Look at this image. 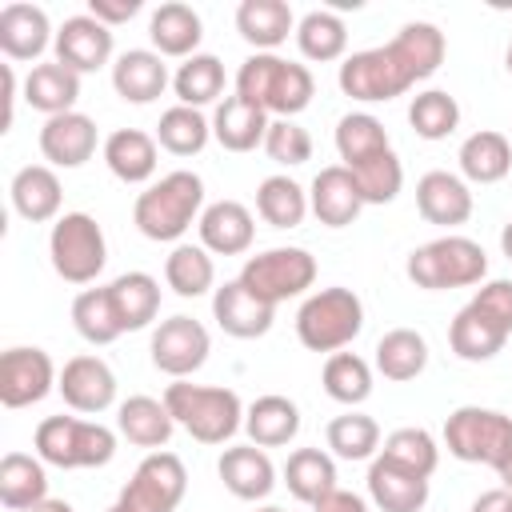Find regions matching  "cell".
<instances>
[{
    "label": "cell",
    "mask_w": 512,
    "mask_h": 512,
    "mask_svg": "<svg viewBox=\"0 0 512 512\" xmlns=\"http://www.w3.org/2000/svg\"><path fill=\"white\" fill-rule=\"evenodd\" d=\"M444 52H448V40L436 24L428 20H412L404 24L388 44L380 48H364V52H352L344 64H340V92L360 100V104H380V100H396L404 96L412 84L428 80L440 64H444Z\"/></svg>",
    "instance_id": "obj_1"
},
{
    "label": "cell",
    "mask_w": 512,
    "mask_h": 512,
    "mask_svg": "<svg viewBox=\"0 0 512 512\" xmlns=\"http://www.w3.org/2000/svg\"><path fill=\"white\" fill-rule=\"evenodd\" d=\"M200 212H204V180L188 168H176L136 196L132 224L148 240L168 244V240H180L192 224H200Z\"/></svg>",
    "instance_id": "obj_2"
},
{
    "label": "cell",
    "mask_w": 512,
    "mask_h": 512,
    "mask_svg": "<svg viewBox=\"0 0 512 512\" xmlns=\"http://www.w3.org/2000/svg\"><path fill=\"white\" fill-rule=\"evenodd\" d=\"M236 96H244L248 104L272 112L276 120H292L296 112H304L312 104L316 80L296 60H284L276 52H256L236 72Z\"/></svg>",
    "instance_id": "obj_3"
},
{
    "label": "cell",
    "mask_w": 512,
    "mask_h": 512,
    "mask_svg": "<svg viewBox=\"0 0 512 512\" xmlns=\"http://www.w3.org/2000/svg\"><path fill=\"white\" fill-rule=\"evenodd\" d=\"M512 336V280H488L452 320L448 344L460 360H492Z\"/></svg>",
    "instance_id": "obj_4"
},
{
    "label": "cell",
    "mask_w": 512,
    "mask_h": 512,
    "mask_svg": "<svg viewBox=\"0 0 512 512\" xmlns=\"http://www.w3.org/2000/svg\"><path fill=\"white\" fill-rule=\"evenodd\" d=\"M164 404H168L172 420L200 444H224L244 424V404L232 388L176 380L164 388Z\"/></svg>",
    "instance_id": "obj_5"
},
{
    "label": "cell",
    "mask_w": 512,
    "mask_h": 512,
    "mask_svg": "<svg viewBox=\"0 0 512 512\" xmlns=\"http://www.w3.org/2000/svg\"><path fill=\"white\" fill-rule=\"evenodd\" d=\"M32 444L36 456L56 468H104L116 456V432L80 416H44Z\"/></svg>",
    "instance_id": "obj_6"
},
{
    "label": "cell",
    "mask_w": 512,
    "mask_h": 512,
    "mask_svg": "<svg viewBox=\"0 0 512 512\" xmlns=\"http://www.w3.org/2000/svg\"><path fill=\"white\" fill-rule=\"evenodd\" d=\"M404 272L416 288H428V292L468 288V284H480L488 276V256L468 236H436V240L412 248Z\"/></svg>",
    "instance_id": "obj_7"
},
{
    "label": "cell",
    "mask_w": 512,
    "mask_h": 512,
    "mask_svg": "<svg viewBox=\"0 0 512 512\" xmlns=\"http://www.w3.org/2000/svg\"><path fill=\"white\" fill-rule=\"evenodd\" d=\"M364 328V304L352 288H320L296 312V336L308 352H340Z\"/></svg>",
    "instance_id": "obj_8"
},
{
    "label": "cell",
    "mask_w": 512,
    "mask_h": 512,
    "mask_svg": "<svg viewBox=\"0 0 512 512\" xmlns=\"http://www.w3.org/2000/svg\"><path fill=\"white\" fill-rule=\"evenodd\" d=\"M48 256H52V268H56L60 280H68V284H92L104 272V260H108L104 228L88 212H64L52 224Z\"/></svg>",
    "instance_id": "obj_9"
},
{
    "label": "cell",
    "mask_w": 512,
    "mask_h": 512,
    "mask_svg": "<svg viewBox=\"0 0 512 512\" xmlns=\"http://www.w3.org/2000/svg\"><path fill=\"white\" fill-rule=\"evenodd\" d=\"M512 444V416L480 404H464L444 420V448L464 464L496 468Z\"/></svg>",
    "instance_id": "obj_10"
},
{
    "label": "cell",
    "mask_w": 512,
    "mask_h": 512,
    "mask_svg": "<svg viewBox=\"0 0 512 512\" xmlns=\"http://www.w3.org/2000/svg\"><path fill=\"white\" fill-rule=\"evenodd\" d=\"M236 280L276 308L316 284V256L308 248H268L260 256H248Z\"/></svg>",
    "instance_id": "obj_11"
},
{
    "label": "cell",
    "mask_w": 512,
    "mask_h": 512,
    "mask_svg": "<svg viewBox=\"0 0 512 512\" xmlns=\"http://www.w3.org/2000/svg\"><path fill=\"white\" fill-rule=\"evenodd\" d=\"M184 488H188L184 460L176 452L156 448L140 460L132 480L120 488L116 508L120 512H176V504L184 500Z\"/></svg>",
    "instance_id": "obj_12"
},
{
    "label": "cell",
    "mask_w": 512,
    "mask_h": 512,
    "mask_svg": "<svg viewBox=\"0 0 512 512\" xmlns=\"http://www.w3.org/2000/svg\"><path fill=\"white\" fill-rule=\"evenodd\" d=\"M148 352H152V364H156L164 376L184 380V376H192V372L208 360L212 340H208V328H204L200 320H192V316H168V320H160V328L152 332Z\"/></svg>",
    "instance_id": "obj_13"
},
{
    "label": "cell",
    "mask_w": 512,
    "mask_h": 512,
    "mask_svg": "<svg viewBox=\"0 0 512 512\" xmlns=\"http://www.w3.org/2000/svg\"><path fill=\"white\" fill-rule=\"evenodd\" d=\"M56 368H52V356L44 348H8L0 356V404L4 408H28V404H40L52 388H56Z\"/></svg>",
    "instance_id": "obj_14"
},
{
    "label": "cell",
    "mask_w": 512,
    "mask_h": 512,
    "mask_svg": "<svg viewBox=\"0 0 512 512\" xmlns=\"http://www.w3.org/2000/svg\"><path fill=\"white\" fill-rule=\"evenodd\" d=\"M52 44H56V60L84 76V72H96V68L108 64V56H112V28L100 24L96 16L80 12V16H68L60 24Z\"/></svg>",
    "instance_id": "obj_15"
},
{
    "label": "cell",
    "mask_w": 512,
    "mask_h": 512,
    "mask_svg": "<svg viewBox=\"0 0 512 512\" xmlns=\"http://www.w3.org/2000/svg\"><path fill=\"white\" fill-rule=\"evenodd\" d=\"M56 392L72 412H104L116 400V376L100 356H72L60 368Z\"/></svg>",
    "instance_id": "obj_16"
},
{
    "label": "cell",
    "mask_w": 512,
    "mask_h": 512,
    "mask_svg": "<svg viewBox=\"0 0 512 512\" xmlns=\"http://www.w3.org/2000/svg\"><path fill=\"white\" fill-rule=\"evenodd\" d=\"M212 316H216V324H220L228 336H236V340H256V336H264V332L272 328L276 308H272L268 300H260L256 292H248L240 280H224V284L216 288V296H212Z\"/></svg>",
    "instance_id": "obj_17"
},
{
    "label": "cell",
    "mask_w": 512,
    "mask_h": 512,
    "mask_svg": "<svg viewBox=\"0 0 512 512\" xmlns=\"http://www.w3.org/2000/svg\"><path fill=\"white\" fill-rule=\"evenodd\" d=\"M40 152L56 168H80L96 152V120L84 112H60L48 116L40 128Z\"/></svg>",
    "instance_id": "obj_18"
},
{
    "label": "cell",
    "mask_w": 512,
    "mask_h": 512,
    "mask_svg": "<svg viewBox=\"0 0 512 512\" xmlns=\"http://www.w3.org/2000/svg\"><path fill=\"white\" fill-rule=\"evenodd\" d=\"M308 208L316 212L320 224L344 228V224H352L360 216L364 196H360V188H356V180H352V172L344 164H328V168L316 172V180L308 188Z\"/></svg>",
    "instance_id": "obj_19"
},
{
    "label": "cell",
    "mask_w": 512,
    "mask_h": 512,
    "mask_svg": "<svg viewBox=\"0 0 512 512\" xmlns=\"http://www.w3.org/2000/svg\"><path fill=\"white\" fill-rule=\"evenodd\" d=\"M416 208L428 224H440V228H456L472 216V192L460 176L444 172V168H432L416 180Z\"/></svg>",
    "instance_id": "obj_20"
},
{
    "label": "cell",
    "mask_w": 512,
    "mask_h": 512,
    "mask_svg": "<svg viewBox=\"0 0 512 512\" xmlns=\"http://www.w3.org/2000/svg\"><path fill=\"white\" fill-rule=\"evenodd\" d=\"M48 40L56 36H52L44 8L24 4V0H12L0 8V52L8 60H36L48 48Z\"/></svg>",
    "instance_id": "obj_21"
},
{
    "label": "cell",
    "mask_w": 512,
    "mask_h": 512,
    "mask_svg": "<svg viewBox=\"0 0 512 512\" xmlns=\"http://www.w3.org/2000/svg\"><path fill=\"white\" fill-rule=\"evenodd\" d=\"M112 88L128 104H152L168 88V64L152 48H128L112 64Z\"/></svg>",
    "instance_id": "obj_22"
},
{
    "label": "cell",
    "mask_w": 512,
    "mask_h": 512,
    "mask_svg": "<svg viewBox=\"0 0 512 512\" xmlns=\"http://www.w3.org/2000/svg\"><path fill=\"white\" fill-rule=\"evenodd\" d=\"M200 244L216 256H240L252 248V236H256V224H252V212L240 204V200H216L200 212Z\"/></svg>",
    "instance_id": "obj_23"
},
{
    "label": "cell",
    "mask_w": 512,
    "mask_h": 512,
    "mask_svg": "<svg viewBox=\"0 0 512 512\" xmlns=\"http://www.w3.org/2000/svg\"><path fill=\"white\" fill-rule=\"evenodd\" d=\"M216 472H220L224 488H228L236 500H264V496L276 488V468H272L268 452L256 448V444L224 448Z\"/></svg>",
    "instance_id": "obj_24"
},
{
    "label": "cell",
    "mask_w": 512,
    "mask_h": 512,
    "mask_svg": "<svg viewBox=\"0 0 512 512\" xmlns=\"http://www.w3.org/2000/svg\"><path fill=\"white\" fill-rule=\"evenodd\" d=\"M268 124H272L268 112L248 104L244 96H224L216 104V112H212V136L228 152H252L256 144H264Z\"/></svg>",
    "instance_id": "obj_25"
},
{
    "label": "cell",
    "mask_w": 512,
    "mask_h": 512,
    "mask_svg": "<svg viewBox=\"0 0 512 512\" xmlns=\"http://www.w3.org/2000/svg\"><path fill=\"white\" fill-rule=\"evenodd\" d=\"M48 500V472L28 452H4L0 460V504L8 512H32Z\"/></svg>",
    "instance_id": "obj_26"
},
{
    "label": "cell",
    "mask_w": 512,
    "mask_h": 512,
    "mask_svg": "<svg viewBox=\"0 0 512 512\" xmlns=\"http://www.w3.org/2000/svg\"><path fill=\"white\" fill-rule=\"evenodd\" d=\"M368 496L380 512H420L428 504V480L376 456L368 468Z\"/></svg>",
    "instance_id": "obj_27"
},
{
    "label": "cell",
    "mask_w": 512,
    "mask_h": 512,
    "mask_svg": "<svg viewBox=\"0 0 512 512\" xmlns=\"http://www.w3.org/2000/svg\"><path fill=\"white\" fill-rule=\"evenodd\" d=\"M236 32L256 48V52H272L288 40V32H296V16L284 0H240L236 8Z\"/></svg>",
    "instance_id": "obj_28"
},
{
    "label": "cell",
    "mask_w": 512,
    "mask_h": 512,
    "mask_svg": "<svg viewBox=\"0 0 512 512\" xmlns=\"http://www.w3.org/2000/svg\"><path fill=\"white\" fill-rule=\"evenodd\" d=\"M8 196H12V208H16L24 220H32V224L52 220V216L60 212V200H64L60 176H56L48 164H24V168L12 176Z\"/></svg>",
    "instance_id": "obj_29"
},
{
    "label": "cell",
    "mask_w": 512,
    "mask_h": 512,
    "mask_svg": "<svg viewBox=\"0 0 512 512\" xmlns=\"http://www.w3.org/2000/svg\"><path fill=\"white\" fill-rule=\"evenodd\" d=\"M148 36H152V44H156L160 56H184L188 60V56H196V44L204 36V24H200V16H196L192 4L168 0V4H160L152 12Z\"/></svg>",
    "instance_id": "obj_30"
},
{
    "label": "cell",
    "mask_w": 512,
    "mask_h": 512,
    "mask_svg": "<svg viewBox=\"0 0 512 512\" xmlns=\"http://www.w3.org/2000/svg\"><path fill=\"white\" fill-rule=\"evenodd\" d=\"M156 136L140 132V128H116L104 140V164L112 168L116 180L124 184H144L156 172Z\"/></svg>",
    "instance_id": "obj_31"
},
{
    "label": "cell",
    "mask_w": 512,
    "mask_h": 512,
    "mask_svg": "<svg viewBox=\"0 0 512 512\" xmlns=\"http://www.w3.org/2000/svg\"><path fill=\"white\" fill-rule=\"evenodd\" d=\"M24 100L44 112V116H60L72 112V104L80 100V72L64 68L60 60L52 64H32V72L24 76Z\"/></svg>",
    "instance_id": "obj_32"
},
{
    "label": "cell",
    "mask_w": 512,
    "mask_h": 512,
    "mask_svg": "<svg viewBox=\"0 0 512 512\" xmlns=\"http://www.w3.org/2000/svg\"><path fill=\"white\" fill-rule=\"evenodd\" d=\"M108 296H112V308H116V320L124 332H136V328H148L160 312V284L156 276L148 272H124L108 284Z\"/></svg>",
    "instance_id": "obj_33"
},
{
    "label": "cell",
    "mask_w": 512,
    "mask_h": 512,
    "mask_svg": "<svg viewBox=\"0 0 512 512\" xmlns=\"http://www.w3.org/2000/svg\"><path fill=\"white\" fill-rule=\"evenodd\" d=\"M244 432L252 436L256 448H280V444H288L300 432V408L288 396L268 392V396H260V400L248 404Z\"/></svg>",
    "instance_id": "obj_34"
},
{
    "label": "cell",
    "mask_w": 512,
    "mask_h": 512,
    "mask_svg": "<svg viewBox=\"0 0 512 512\" xmlns=\"http://www.w3.org/2000/svg\"><path fill=\"white\" fill-rule=\"evenodd\" d=\"M116 428L120 436H128V444L136 448H164L176 420L168 412L164 400H152V396H128L116 412Z\"/></svg>",
    "instance_id": "obj_35"
},
{
    "label": "cell",
    "mask_w": 512,
    "mask_h": 512,
    "mask_svg": "<svg viewBox=\"0 0 512 512\" xmlns=\"http://www.w3.org/2000/svg\"><path fill=\"white\" fill-rule=\"evenodd\" d=\"M460 172L476 184H496L512 172V140L496 128H480L460 144Z\"/></svg>",
    "instance_id": "obj_36"
},
{
    "label": "cell",
    "mask_w": 512,
    "mask_h": 512,
    "mask_svg": "<svg viewBox=\"0 0 512 512\" xmlns=\"http://www.w3.org/2000/svg\"><path fill=\"white\" fill-rule=\"evenodd\" d=\"M284 484L300 504H320L328 492H336V464L320 448H296L284 464Z\"/></svg>",
    "instance_id": "obj_37"
},
{
    "label": "cell",
    "mask_w": 512,
    "mask_h": 512,
    "mask_svg": "<svg viewBox=\"0 0 512 512\" xmlns=\"http://www.w3.org/2000/svg\"><path fill=\"white\" fill-rule=\"evenodd\" d=\"M336 152H340L344 168H356V164H368V160L392 152V144H388L384 124L372 112H348L336 124Z\"/></svg>",
    "instance_id": "obj_38"
},
{
    "label": "cell",
    "mask_w": 512,
    "mask_h": 512,
    "mask_svg": "<svg viewBox=\"0 0 512 512\" xmlns=\"http://www.w3.org/2000/svg\"><path fill=\"white\" fill-rule=\"evenodd\" d=\"M428 364V340L416 328H392L376 340V368L384 380H416Z\"/></svg>",
    "instance_id": "obj_39"
},
{
    "label": "cell",
    "mask_w": 512,
    "mask_h": 512,
    "mask_svg": "<svg viewBox=\"0 0 512 512\" xmlns=\"http://www.w3.org/2000/svg\"><path fill=\"white\" fill-rule=\"evenodd\" d=\"M296 44L308 60L316 64H328V60H340L344 48H348V28L344 20L332 12V8H312L300 16L296 24Z\"/></svg>",
    "instance_id": "obj_40"
},
{
    "label": "cell",
    "mask_w": 512,
    "mask_h": 512,
    "mask_svg": "<svg viewBox=\"0 0 512 512\" xmlns=\"http://www.w3.org/2000/svg\"><path fill=\"white\" fill-rule=\"evenodd\" d=\"M164 280L176 296H204L216 284V264L204 244H176L164 260Z\"/></svg>",
    "instance_id": "obj_41"
},
{
    "label": "cell",
    "mask_w": 512,
    "mask_h": 512,
    "mask_svg": "<svg viewBox=\"0 0 512 512\" xmlns=\"http://www.w3.org/2000/svg\"><path fill=\"white\" fill-rule=\"evenodd\" d=\"M172 88H176L180 104L204 108V104L220 100V92H224V64H220L212 52H196V56H188V60L176 68Z\"/></svg>",
    "instance_id": "obj_42"
},
{
    "label": "cell",
    "mask_w": 512,
    "mask_h": 512,
    "mask_svg": "<svg viewBox=\"0 0 512 512\" xmlns=\"http://www.w3.org/2000/svg\"><path fill=\"white\" fill-rule=\"evenodd\" d=\"M212 136V124L204 120L200 108H188V104H172L160 124H156V144L172 156H196Z\"/></svg>",
    "instance_id": "obj_43"
},
{
    "label": "cell",
    "mask_w": 512,
    "mask_h": 512,
    "mask_svg": "<svg viewBox=\"0 0 512 512\" xmlns=\"http://www.w3.org/2000/svg\"><path fill=\"white\" fill-rule=\"evenodd\" d=\"M320 380H324V392L336 400V404H364L368 396H372V368H368V360L364 356H356V352H332L328 360H324V372H320Z\"/></svg>",
    "instance_id": "obj_44"
},
{
    "label": "cell",
    "mask_w": 512,
    "mask_h": 512,
    "mask_svg": "<svg viewBox=\"0 0 512 512\" xmlns=\"http://www.w3.org/2000/svg\"><path fill=\"white\" fill-rule=\"evenodd\" d=\"M256 212L272 228H296L308 216V192L292 176H268L256 188Z\"/></svg>",
    "instance_id": "obj_45"
},
{
    "label": "cell",
    "mask_w": 512,
    "mask_h": 512,
    "mask_svg": "<svg viewBox=\"0 0 512 512\" xmlns=\"http://www.w3.org/2000/svg\"><path fill=\"white\" fill-rule=\"evenodd\" d=\"M408 124L420 140H444L456 132L460 124V104L452 92L444 88H428V92H416L412 104H408Z\"/></svg>",
    "instance_id": "obj_46"
},
{
    "label": "cell",
    "mask_w": 512,
    "mask_h": 512,
    "mask_svg": "<svg viewBox=\"0 0 512 512\" xmlns=\"http://www.w3.org/2000/svg\"><path fill=\"white\" fill-rule=\"evenodd\" d=\"M380 460H388V464H396V468L428 480L436 472V464H440V448H436L432 432H424V428H396L384 440Z\"/></svg>",
    "instance_id": "obj_47"
},
{
    "label": "cell",
    "mask_w": 512,
    "mask_h": 512,
    "mask_svg": "<svg viewBox=\"0 0 512 512\" xmlns=\"http://www.w3.org/2000/svg\"><path fill=\"white\" fill-rule=\"evenodd\" d=\"M72 324H76V332H80L88 344H112V340L124 332L120 320H116L108 284H104V288H84V292L72 300Z\"/></svg>",
    "instance_id": "obj_48"
},
{
    "label": "cell",
    "mask_w": 512,
    "mask_h": 512,
    "mask_svg": "<svg viewBox=\"0 0 512 512\" xmlns=\"http://www.w3.org/2000/svg\"><path fill=\"white\" fill-rule=\"evenodd\" d=\"M324 440L340 460H368L380 448V424L364 412H344V416L328 420Z\"/></svg>",
    "instance_id": "obj_49"
},
{
    "label": "cell",
    "mask_w": 512,
    "mask_h": 512,
    "mask_svg": "<svg viewBox=\"0 0 512 512\" xmlns=\"http://www.w3.org/2000/svg\"><path fill=\"white\" fill-rule=\"evenodd\" d=\"M348 172H352V180H356L364 204H392V200L400 196L404 168H400L396 152H384V156H376V160H368V164H356V168H348Z\"/></svg>",
    "instance_id": "obj_50"
},
{
    "label": "cell",
    "mask_w": 512,
    "mask_h": 512,
    "mask_svg": "<svg viewBox=\"0 0 512 512\" xmlns=\"http://www.w3.org/2000/svg\"><path fill=\"white\" fill-rule=\"evenodd\" d=\"M264 152L276 164L296 168V164H308L312 160V136L296 120H272L268 124V136H264Z\"/></svg>",
    "instance_id": "obj_51"
},
{
    "label": "cell",
    "mask_w": 512,
    "mask_h": 512,
    "mask_svg": "<svg viewBox=\"0 0 512 512\" xmlns=\"http://www.w3.org/2000/svg\"><path fill=\"white\" fill-rule=\"evenodd\" d=\"M140 12V0H88V16H96L100 24H124Z\"/></svg>",
    "instance_id": "obj_52"
},
{
    "label": "cell",
    "mask_w": 512,
    "mask_h": 512,
    "mask_svg": "<svg viewBox=\"0 0 512 512\" xmlns=\"http://www.w3.org/2000/svg\"><path fill=\"white\" fill-rule=\"evenodd\" d=\"M312 512H368V500L356 496V492H348V488H336L320 504H312Z\"/></svg>",
    "instance_id": "obj_53"
},
{
    "label": "cell",
    "mask_w": 512,
    "mask_h": 512,
    "mask_svg": "<svg viewBox=\"0 0 512 512\" xmlns=\"http://www.w3.org/2000/svg\"><path fill=\"white\" fill-rule=\"evenodd\" d=\"M0 80H4V120H0V132H8L12 120H16V72H12V64H0Z\"/></svg>",
    "instance_id": "obj_54"
},
{
    "label": "cell",
    "mask_w": 512,
    "mask_h": 512,
    "mask_svg": "<svg viewBox=\"0 0 512 512\" xmlns=\"http://www.w3.org/2000/svg\"><path fill=\"white\" fill-rule=\"evenodd\" d=\"M472 512H512V492L508 488H492V492L472 500Z\"/></svg>",
    "instance_id": "obj_55"
},
{
    "label": "cell",
    "mask_w": 512,
    "mask_h": 512,
    "mask_svg": "<svg viewBox=\"0 0 512 512\" xmlns=\"http://www.w3.org/2000/svg\"><path fill=\"white\" fill-rule=\"evenodd\" d=\"M496 476H500V488H508V492H512V444H508L504 460L496 464Z\"/></svg>",
    "instance_id": "obj_56"
},
{
    "label": "cell",
    "mask_w": 512,
    "mask_h": 512,
    "mask_svg": "<svg viewBox=\"0 0 512 512\" xmlns=\"http://www.w3.org/2000/svg\"><path fill=\"white\" fill-rule=\"evenodd\" d=\"M32 512H76V508H72L68 500H52V496H48V500H44V504H36Z\"/></svg>",
    "instance_id": "obj_57"
},
{
    "label": "cell",
    "mask_w": 512,
    "mask_h": 512,
    "mask_svg": "<svg viewBox=\"0 0 512 512\" xmlns=\"http://www.w3.org/2000/svg\"><path fill=\"white\" fill-rule=\"evenodd\" d=\"M500 248H504V256L512 260V220L504 224V232H500Z\"/></svg>",
    "instance_id": "obj_58"
},
{
    "label": "cell",
    "mask_w": 512,
    "mask_h": 512,
    "mask_svg": "<svg viewBox=\"0 0 512 512\" xmlns=\"http://www.w3.org/2000/svg\"><path fill=\"white\" fill-rule=\"evenodd\" d=\"M504 64H508V76H512V40H508V52H504Z\"/></svg>",
    "instance_id": "obj_59"
},
{
    "label": "cell",
    "mask_w": 512,
    "mask_h": 512,
    "mask_svg": "<svg viewBox=\"0 0 512 512\" xmlns=\"http://www.w3.org/2000/svg\"><path fill=\"white\" fill-rule=\"evenodd\" d=\"M256 512H284V508H272V504H268V508H256Z\"/></svg>",
    "instance_id": "obj_60"
},
{
    "label": "cell",
    "mask_w": 512,
    "mask_h": 512,
    "mask_svg": "<svg viewBox=\"0 0 512 512\" xmlns=\"http://www.w3.org/2000/svg\"><path fill=\"white\" fill-rule=\"evenodd\" d=\"M108 512H120V508H116V504H112V508H108Z\"/></svg>",
    "instance_id": "obj_61"
}]
</instances>
